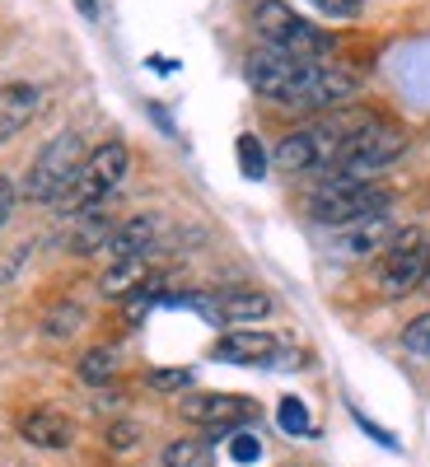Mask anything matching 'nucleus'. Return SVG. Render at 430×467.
<instances>
[{
    "label": "nucleus",
    "mask_w": 430,
    "mask_h": 467,
    "mask_svg": "<svg viewBox=\"0 0 430 467\" xmlns=\"http://www.w3.org/2000/svg\"><path fill=\"white\" fill-rule=\"evenodd\" d=\"M234 154H239V169H244V178H248V182H262V178H267V169H271V154L262 150V140H257L253 131H244V136H239Z\"/></svg>",
    "instance_id": "nucleus-21"
},
{
    "label": "nucleus",
    "mask_w": 430,
    "mask_h": 467,
    "mask_svg": "<svg viewBox=\"0 0 430 467\" xmlns=\"http://www.w3.org/2000/svg\"><path fill=\"white\" fill-rule=\"evenodd\" d=\"M234 458L253 462V458H257V440H253V435H239V440H234Z\"/></svg>",
    "instance_id": "nucleus-30"
},
{
    "label": "nucleus",
    "mask_w": 430,
    "mask_h": 467,
    "mask_svg": "<svg viewBox=\"0 0 430 467\" xmlns=\"http://www.w3.org/2000/svg\"><path fill=\"white\" fill-rule=\"evenodd\" d=\"M145 383L154 388V393H183V388H192V369L183 365H169V369H150Z\"/></svg>",
    "instance_id": "nucleus-24"
},
{
    "label": "nucleus",
    "mask_w": 430,
    "mask_h": 467,
    "mask_svg": "<svg viewBox=\"0 0 430 467\" xmlns=\"http://www.w3.org/2000/svg\"><path fill=\"white\" fill-rule=\"evenodd\" d=\"M215 308V323H229V327H248V323H262L271 318V295L257 290V285H229L211 299Z\"/></svg>",
    "instance_id": "nucleus-16"
},
{
    "label": "nucleus",
    "mask_w": 430,
    "mask_h": 467,
    "mask_svg": "<svg viewBox=\"0 0 430 467\" xmlns=\"http://www.w3.org/2000/svg\"><path fill=\"white\" fill-rule=\"evenodd\" d=\"M75 374H80V383H89V388L112 383V379H117V350H112V346H94V350H85L80 365H75Z\"/></svg>",
    "instance_id": "nucleus-20"
},
{
    "label": "nucleus",
    "mask_w": 430,
    "mask_h": 467,
    "mask_svg": "<svg viewBox=\"0 0 430 467\" xmlns=\"http://www.w3.org/2000/svg\"><path fill=\"white\" fill-rule=\"evenodd\" d=\"M403 154H407V131L393 127V122H383V117H370V122L341 145L337 164L323 178H361V182H370L388 164H398Z\"/></svg>",
    "instance_id": "nucleus-5"
},
{
    "label": "nucleus",
    "mask_w": 430,
    "mask_h": 467,
    "mask_svg": "<svg viewBox=\"0 0 430 467\" xmlns=\"http://www.w3.org/2000/svg\"><path fill=\"white\" fill-rule=\"evenodd\" d=\"M403 350H407V356H416V360H430V308L403 327Z\"/></svg>",
    "instance_id": "nucleus-23"
},
{
    "label": "nucleus",
    "mask_w": 430,
    "mask_h": 467,
    "mask_svg": "<svg viewBox=\"0 0 430 467\" xmlns=\"http://www.w3.org/2000/svg\"><path fill=\"white\" fill-rule=\"evenodd\" d=\"M112 239V220L103 211H80L70 234V253H103V244Z\"/></svg>",
    "instance_id": "nucleus-19"
},
{
    "label": "nucleus",
    "mask_w": 430,
    "mask_h": 467,
    "mask_svg": "<svg viewBox=\"0 0 430 467\" xmlns=\"http://www.w3.org/2000/svg\"><path fill=\"white\" fill-rule=\"evenodd\" d=\"M281 337L277 332H253V327H234V332H220V341L211 346V356L225 360V365H239V369H262L271 360H281Z\"/></svg>",
    "instance_id": "nucleus-12"
},
{
    "label": "nucleus",
    "mask_w": 430,
    "mask_h": 467,
    "mask_svg": "<svg viewBox=\"0 0 430 467\" xmlns=\"http://www.w3.org/2000/svg\"><path fill=\"white\" fill-rule=\"evenodd\" d=\"M75 10H80L85 19H99V0H75Z\"/></svg>",
    "instance_id": "nucleus-31"
},
{
    "label": "nucleus",
    "mask_w": 430,
    "mask_h": 467,
    "mask_svg": "<svg viewBox=\"0 0 430 467\" xmlns=\"http://www.w3.org/2000/svg\"><path fill=\"white\" fill-rule=\"evenodd\" d=\"M150 276V257H127V262H108V271L99 276V290L108 299H131Z\"/></svg>",
    "instance_id": "nucleus-17"
},
{
    "label": "nucleus",
    "mask_w": 430,
    "mask_h": 467,
    "mask_svg": "<svg viewBox=\"0 0 430 467\" xmlns=\"http://www.w3.org/2000/svg\"><path fill=\"white\" fill-rule=\"evenodd\" d=\"M365 122H370V112H328V117H319V122L281 136L277 150H271V164H277L281 173H319L323 178L337 164L341 145Z\"/></svg>",
    "instance_id": "nucleus-1"
},
{
    "label": "nucleus",
    "mask_w": 430,
    "mask_h": 467,
    "mask_svg": "<svg viewBox=\"0 0 430 467\" xmlns=\"http://www.w3.org/2000/svg\"><path fill=\"white\" fill-rule=\"evenodd\" d=\"M393 211V192L379 182H361V178H319V187L309 192V220L323 229H341L356 224L365 215Z\"/></svg>",
    "instance_id": "nucleus-4"
},
{
    "label": "nucleus",
    "mask_w": 430,
    "mask_h": 467,
    "mask_svg": "<svg viewBox=\"0 0 430 467\" xmlns=\"http://www.w3.org/2000/svg\"><path fill=\"white\" fill-rule=\"evenodd\" d=\"M253 33L262 37V47L286 52L295 61H328L332 57V33H323L314 19L290 10L286 0H257L253 5Z\"/></svg>",
    "instance_id": "nucleus-3"
},
{
    "label": "nucleus",
    "mask_w": 430,
    "mask_h": 467,
    "mask_svg": "<svg viewBox=\"0 0 430 467\" xmlns=\"http://www.w3.org/2000/svg\"><path fill=\"white\" fill-rule=\"evenodd\" d=\"M28 253H33V244H19V248H10L5 257H0V285L19 276V271H24V262H28Z\"/></svg>",
    "instance_id": "nucleus-29"
},
{
    "label": "nucleus",
    "mask_w": 430,
    "mask_h": 467,
    "mask_svg": "<svg viewBox=\"0 0 430 467\" xmlns=\"http://www.w3.org/2000/svg\"><path fill=\"white\" fill-rule=\"evenodd\" d=\"M356 94H361V75L351 70V66L309 61L286 108H295V112H314V108H337V103L356 99Z\"/></svg>",
    "instance_id": "nucleus-8"
},
{
    "label": "nucleus",
    "mask_w": 430,
    "mask_h": 467,
    "mask_svg": "<svg viewBox=\"0 0 430 467\" xmlns=\"http://www.w3.org/2000/svg\"><path fill=\"white\" fill-rule=\"evenodd\" d=\"M164 220L160 215H131L122 224H112V239L103 244V257L108 262H127V257H150L154 253V239H160Z\"/></svg>",
    "instance_id": "nucleus-15"
},
{
    "label": "nucleus",
    "mask_w": 430,
    "mask_h": 467,
    "mask_svg": "<svg viewBox=\"0 0 430 467\" xmlns=\"http://www.w3.org/2000/svg\"><path fill=\"white\" fill-rule=\"evenodd\" d=\"M304 66L309 61H295V57H286V52H271V47H253L248 57H244V80L253 85V94H262V99H271V103H290V94H295V85H299V75H304Z\"/></svg>",
    "instance_id": "nucleus-9"
},
{
    "label": "nucleus",
    "mask_w": 430,
    "mask_h": 467,
    "mask_svg": "<svg viewBox=\"0 0 430 467\" xmlns=\"http://www.w3.org/2000/svg\"><path fill=\"white\" fill-rule=\"evenodd\" d=\"M47 103L43 85H28V80H10L0 85V140H10L15 131H24L37 112Z\"/></svg>",
    "instance_id": "nucleus-14"
},
{
    "label": "nucleus",
    "mask_w": 430,
    "mask_h": 467,
    "mask_svg": "<svg viewBox=\"0 0 430 467\" xmlns=\"http://www.w3.org/2000/svg\"><path fill=\"white\" fill-rule=\"evenodd\" d=\"M85 323V314H80V304H61V308H52L47 314V323H43V332L52 337V341H66L75 327Z\"/></svg>",
    "instance_id": "nucleus-22"
},
{
    "label": "nucleus",
    "mask_w": 430,
    "mask_h": 467,
    "mask_svg": "<svg viewBox=\"0 0 430 467\" xmlns=\"http://www.w3.org/2000/svg\"><path fill=\"white\" fill-rule=\"evenodd\" d=\"M160 467H215V444L206 435H183V440L164 444Z\"/></svg>",
    "instance_id": "nucleus-18"
},
{
    "label": "nucleus",
    "mask_w": 430,
    "mask_h": 467,
    "mask_svg": "<svg viewBox=\"0 0 430 467\" xmlns=\"http://www.w3.org/2000/svg\"><path fill=\"white\" fill-rule=\"evenodd\" d=\"M277 416H281V431H286V435H309V411H304L299 398H286Z\"/></svg>",
    "instance_id": "nucleus-26"
},
{
    "label": "nucleus",
    "mask_w": 430,
    "mask_h": 467,
    "mask_svg": "<svg viewBox=\"0 0 430 467\" xmlns=\"http://www.w3.org/2000/svg\"><path fill=\"white\" fill-rule=\"evenodd\" d=\"M425 281H430V244L421 239L416 229H403L398 244L379 257L374 285H379L388 299H403V295H412V290L425 285Z\"/></svg>",
    "instance_id": "nucleus-7"
},
{
    "label": "nucleus",
    "mask_w": 430,
    "mask_h": 467,
    "mask_svg": "<svg viewBox=\"0 0 430 467\" xmlns=\"http://www.w3.org/2000/svg\"><path fill=\"white\" fill-rule=\"evenodd\" d=\"M127 169H131V150L122 140H103L85 154L80 173H75V187L66 192V211H99L117 187L127 182Z\"/></svg>",
    "instance_id": "nucleus-6"
},
{
    "label": "nucleus",
    "mask_w": 430,
    "mask_h": 467,
    "mask_svg": "<svg viewBox=\"0 0 430 467\" xmlns=\"http://www.w3.org/2000/svg\"><path fill=\"white\" fill-rule=\"evenodd\" d=\"M398 224H393V211H379V215H365L356 224H341L332 229V253L341 262H365V257H383L388 248L398 244Z\"/></svg>",
    "instance_id": "nucleus-10"
},
{
    "label": "nucleus",
    "mask_w": 430,
    "mask_h": 467,
    "mask_svg": "<svg viewBox=\"0 0 430 467\" xmlns=\"http://www.w3.org/2000/svg\"><path fill=\"white\" fill-rule=\"evenodd\" d=\"M80 164H85V136L80 131H57L43 150L33 154V164H28V173L19 182V202H33V206L66 202Z\"/></svg>",
    "instance_id": "nucleus-2"
},
{
    "label": "nucleus",
    "mask_w": 430,
    "mask_h": 467,
    "mask_svg": "<svg viewBox=\"0 0 430 467\" xmlns=\"http://www.w3.org/2000/svg\"><path fill=\"white\" fill-rule=\"evenodd\" d=\"M183 420L202 425V431H234L257 416V402L253 398H239V393H192L183 398Z\"/></svg>",
    "instance_id": "nucleus-11"
},
{
    "label": "nucleus",
    "mask_w": 430,
    "mask_h": 467,
    "mask_svg": "<svg viewBox=\"0 0 430 467\" xmlns=\"http://www.w3.org/2000/svg\"><path fill=\"white\" fill-rule=\"evenodd\" d=\"M15 206H19V182L0 173V234H5V224H10Z\"/></svg>",
    "instance_id": "nucleus-28"
},
{
    "label": "nucleus",
    "mask_w": 430,
    "mask_h": 467,
    "mask_svg": "<svg viewBox=\"0 0 430 467\" xmlns=\"http://www.w3.org/2000/svg\"><path fill=\"white\" fill-rule=\"evenodd\" d=\"M319 15H328V19H356L361 10H365V0H309Z\"/></svg>",
    "instance_id": "nucleus-27"
},
{
    "label": "nucleus",
    "mask_w": 430,
    "mask_h": 467,
    "mask_svg": "<svg viewBox=\"0 0 430 467\" xmlns=\"http://www.w3.org/2000/svg\"><path fill=\"white\" fill-rule=\"evenodd\" d=\"M15 431H19V440H24L28 449H43V453H61V449H70V440H75L70 416L57 411V407H28V411L19 416Z\"/></svg>",
    "instance_id": "nucleus-13"
},
{
    "label": "nucleus",
    "mask_w": 430,
    "mask_h": 467,
    "mask_svg": "<svg viewBox=\"0 0 430 467\" xmlns=\"http://www.w3.org/2000/svg\"><path fill=\"white\" fill-rule=\"evenodd\" d=\"M141 435H145V431H141L136 420H117V425H108V435H103V440H108L112 453H131V449L141 444Z\"/></svg>",
    "instance_id": "nucleus-25"
}]
</instances>
